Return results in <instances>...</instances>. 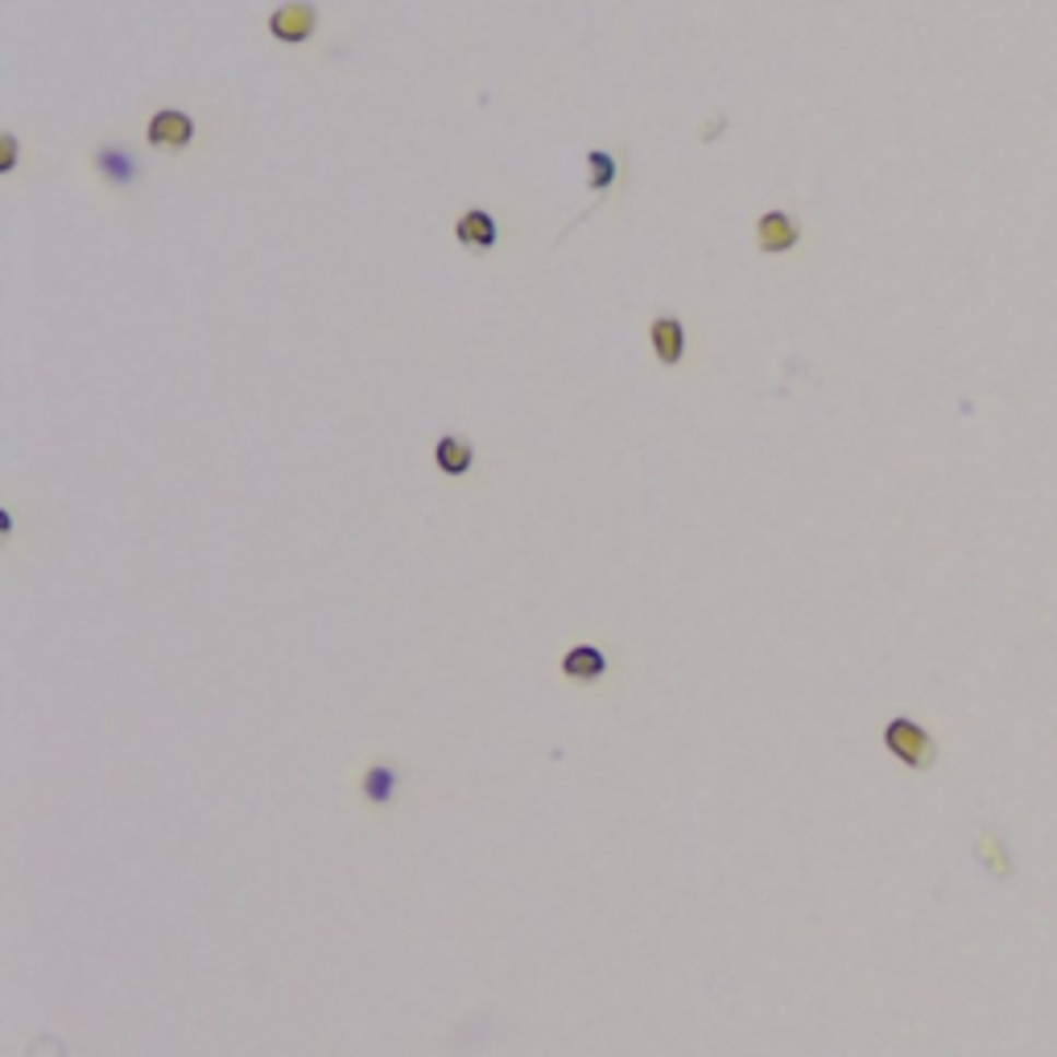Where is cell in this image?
Returning <instances> with one entry per match:
<instances>
[{"label": "cell", "mask_w": 1057, "mask_h": 1057, "mask_svg": "<svg viewBox=\"0 0 1057 1057\" xmlns=\"http://www.w3.org/2000/svg\"><path fill=\"white\" fill-rule=\"evenodd\" d=\"M884 748H889L901 764H909V768H929L933 756H938V748H933V740H929V731L926 727H917L913 719H892V724L884 727Z\"/></svg>", "instance_id": "obj_1"}, {"label": "cell", "mask_w": 1057, "mask_h": 1057, "mask_svg": "<svg viewBox=\"0 0 1057 1057\" xmlns=\"http://www.w3.org/2000/svg\"><path fill=\"white\" fill-rule=\"evenodd\" d=\"M315 25H318L315 4H310V0H290V4H281L278 13L269 17V34L278 37V42L297 46V42H310Z\"/></svg>", "instance_id": "obj_2"}, {"label": "cell", "mask_w": 1057, "mask_h": 1057, "mask_svg": "<svg viewBox=\"0 0 1057 1057\" xmlns=\"http://www.w3.org/2000/svg\"><path fill=\"white\" fill-rule=\"evenodd\" d=\"M798 240H801L798 220H794V215H785V211H768V215H761V223H756V248H761V252H768V257L789 252Z\"/></svg>", "instance_id": "obj_3"}, {"label": "cell", "mask_w": 1057, "mask_h": 1057, "mask_svg": "<svg viewBox=\"0 0 1057 1057\" xmlns=\"http://www.w3.org/2000/svg\"><path fill=\"white\" fill-rule=\"evenodd\" d=\"M190 141H195V120L186 111L166 108L149 120V145L153 149H186Z\"/></svg>", "instance_id": "obj_4"}, {"label": "cell", "mask_w": 1057, "mask_h": 1057, "mask_svg": "<svg viewBox=\"0 0 1057 1057\" xmlns=\"http://www.w3.org/2000/svg\"><path fill=\"white\" fill-rule=\"evenodd\" d=\"M649 339H653V352H657V360H661L666 368H673V364L686 355V327H682L678 318H653Z\"/></svg>", "instance_id": "obj_5"}, {"label": "cell", "mask_w": 1057, "mask_h": 1057, "mask_svg": "<svg viewBox=\"0 0 1057 1057\" xmlns=\"http://www.w3.org/2000/svg\"><path fill=\"white\" fill-rule=\"evenodd\" d=\"M562 673L571 682H595L608 673V657L595 649V645H575V649L562 657Z\"/></svg>", "instance_id": "obj_6"}, {"label": "cell", "mask_w": 1057, "mask_h": 1057, "mask_svg": "<svg viewBox=\"0 0 1057 1057\" xmlns=\"http://www.w3.org/2000/svg\"><path fill=\"white\" fill-rule=\"evenodd\" d=\"M397 785H401V773H397L389 761L368 764V768H364V780H360V789H364V798H368L372 806H389L392 794H397Z\"/></svg>", "instance_id": "obj_7"}, {"label": "cell", "mask_w": 1057, "mask_h": 1057, "mask_svg": "<svg viewBox=\"0 0 1057 1057\" xmlns=\"http://www.w3.org/2000/svg\"><path fill=\"white\" fill-rule=\"evenodd\" d=\"M471 443H463L459 434H443L438 438V446H434V463H438V471L443 475H467L471 471Z\"/></svg>", "instance_id": "obj_8"}, {"label": "cell", "mask_w": 1057, "mask_h": 1057, "mask_svg": "<svg viewBox=\"0 0 1057 1057\" xmlns=\"http://www.w3.org/2000/svg\"><path fill=\"white\" fill-rule=\"evenodd\" d=\"M455 236L467 248H492L496 244V220L488 211H467L463 220L455 223Z\"/></svg>", "instance_id": "obj_9"}, {"label": "cell", "mask_w": 1057, "mask_h": 1057, "mask_svg": "<svg viewBox=\"0 0 1057 1057\" xmlns=\"http://www.w3.org/2000/svg\"><path fill=\"white\" fill-rule=\"evenodd\" d=\"M95 162H99V169L108 174L111 183L125 186V183H132V178H137V162H132V157H125L120 149H99V157H95Z\"/></svg>", "instance_id": "obj_10"}, {"label": "cell", "mask_w": 1057, "mask_h": 1057, "mask_svg": "<svg viewBox=\"0 0 1057 1057\" xmlns=\"http://www.w3.org/2000/svg\"><path fill=\"white\" fill-rule=\"evenodd\" d=\"M612 183H615L612 153H587V186L591 190H608Z\"/></svg>", "instance_id": "obj_11"}, {"label": "cell", "mask_w": 1057, "mask_h": 1057, "mask_svg": "<svg viewBox=\"0 0 1057 1057\" xmlns=\"http://www.w3.org/2000/svg\"><path fill=\"white\" fill-rule=\"evenodd\" d=\"M0 169H17V137L13 132H4V162H0Z\"/></svg>", "instance_id": "obj_12"}]
</instances>
